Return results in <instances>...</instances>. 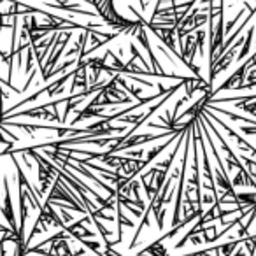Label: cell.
I'll return each mask as SVG.
<instances>
[{
	"label": "cell",
	"mask_w": 256,
	"mask_h": 256,
	"mask_svg": "<svg viewBox=\"0 0 256 256\" xmlns=\"http://www.w3.org/2000/svg\"><path fill=\"white\" fill-rule=\"evenodd\" d=\"M4 193H6V198H4V209H2V212H4V218L8 220L12 234L20 235V226L16 224V218H14V214H12L14 209H12V200H11V193H9L8 178H4ZM20 237H22V235H20Z\"/></svg>",
	"instance_id": "6da1fadb"
},
{
	"label": "cell",
	"mask_w": 256,
	"mask_h": 256,
	"mask_svg": "<svg viewBox=\"0 0 256 256\" xmlns=\"http://www.w3.org/2000/svg\"><path fill=\"white\" fill-rule=\"evenodd\" d=\"M168 256V249L164 246V240L162 238H158V240H154L151 246H148L146 249H142V251L137 252V256Z\"/></svg>",
	"instance_id": "7a4b0ae2"
},
{
	"label": "cell",
	"mask_w": 256,
	"mask_h": 256,
	"mask_svg": "<svg viewBox=\"0 0 256 256\" xmlns=\"http://www.w3.org/2000/svg\"><path fill=\"white\" fill-rule=\"evenodd\" d=\"M252 34H254V26H251V28H249V32H248V36H246V39H244V48H242L240 54H238V58H237L238 62H240V60H244V58L248 56L249 50H251V42H252Z\"/></svg>",
	"instance_id": "3957f363"
},
{
	"label": "cell",
	"mask_w": 256,
	"mask_h": 256,
	"mask_svg": "<svg viewBox=\"0 0 256 256\" xmlns=\"http://www.w3.org/2000/svg\"><path fill=\"white\" fill-rule=\"evenodd\" d=\"M102 256H121L120 252H116L112 249V246H110V242L109 240H106V249L102 251Z\"/></svg>",
	"instance_id": "277c9868"
}]
</instances>
